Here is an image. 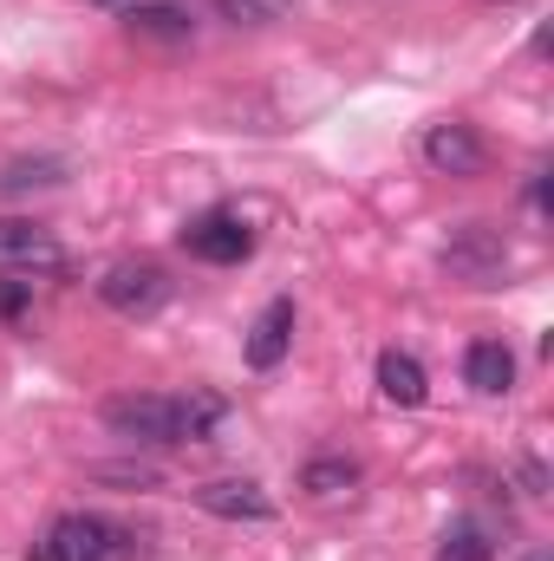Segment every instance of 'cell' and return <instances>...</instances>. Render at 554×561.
Instances as JSON below:
<instances>
[{
    "label": "cell",
    "instance_id": "15",
    "mask_svg": "<svg viewBox=\"0 0 554 561\" xmlns=\"http://www.w3.org/2000/svg\"><path fill=\"white\" fill-rule=\"evenodd\" d=\"M489 536H483V523H450L443 529V542H437V561H489Z\"/></svg>",
    "mask_w": 554,
    "mask_h": 561
},
{
    "label": "cell",
    "instance_id": "10",
    "mask_svg": "<svg viewBox=\"0 0 554 561\" xmlns=\"http://www.w3.org/2000/svg\"><path fill=\"white\" fill-rule=\"evenodd\" d=\"M463 379H470V392L503 399V392L516 386V353H509L503 340H476V346L463 353Z\"/></svg>",
    "mask_w": 554,
    "mask_h": 561
},
{
    "label": "cell",
    "instance_id": "4",
    "mask_svg": "<svg viewBox=\"0 0 554 561\" xmlns=\"http://www.w3.org/2000/svg\"><path fill=\"white\" fill-rule=\"evenodd\" d=\"M59 268H66V249L53 229L0 216V275H59Z\"/></svg>",
    "mask_w": 554,
    "mask_h": 561
},
{
    "label": "cell",
    "instance_id": "6",
    "mask_svg": "<svg viewBox=\"0 0 554 561\" xmlns=\"http://www.w3.org/2000/svg\"><path fill=\"white\" fill-rule=\"evenodd\" d=\"M424 163H430L437 176H483L489 150H483V138H476V125L443 118V125H430V131H424Z\"/></svg>",
    "mask_w": 554,
    "mask_h": 561
},
{
    "label": "cell",
    "instance_id": "8",
    "mask_svg": "<svg viewBox=\"0 0 554 561\" xmlns=\"http://www.w3.org/2000/svg\"><path fill=\"white\" fill-rule=\"evenodd\" d=\"M287 346H293V300H268L262 320L249 327V366L275 373L280 359H287Z\"/></svg>",
    "mask_w": 554,
    "mask_h": 561
},
{
    "label": "cell",
    "instance_id": "12",
    "mask_svg": "<svg viewBox=\"0 0 554 561\" xmlns=\"http://www.w3.org/2000/svg\"><path fill=\"white\" fill-rule=\"evenodd\" d=\"M379 392L392 399V405H405V412H417L424 399H430V379H424V366H417L412 353H379Z\"/></svg>",
    "mask_w": 554,
    "mask_h": 561
},
{
    "label": "cell",
    "instance_id": "11",
    "mask_svg": "<svg viewBox=\"0 0 554 561\" xmlns=\"http://www.w3.org/2000/svg\"><path fill=\"white\" fill-rule=\"evenodd\" d=\"M189 7H176V0H131L125 7V33H138V39H189Z\"/></svg>",
    "mask_w": 554,
    "mask_h": 561
},
{
    "label": "cell",
    "instance_id": "14",
    "mask_svg": "<svg viewBox=\"0 0 554 561\" xmlns=\"http://www.w3.org/2000/svg\"><path fill=\"white\" fill-rule=\"evenodd\" d=\"M359 483V463L353 457H313L307 470H300V490L307 496H346Z\"/></svg>",
    "mask_w": 554,
    "mask_h": 561
},
{
    "label": "cell",
    "instance_id": "7",
    "mask_svg": "<svg viewBox=\"0 0 554 561\" xmlns=\"http://www.w3.org/2000/svg\"><path fill=\"white\" fill-rule=\"evenodd\" d=\"M196 503H203L209 516H222V523H268V516H275V496H268L262 483H249V477L203 483V490H196Z\"/></svg>",
    "mask_w": 554,
    "mask_h": 561
},
{
    "label": "cell",
    "instance_id": "5",
    "mask_svg": "<svg viewBox=\"0 0 554 561\" xmlns=\"http://www.w3.org/2000/svg\"><path fill=\"white\" fill-rule=\"evenodd\" d=\"M112 556H118V529L105 516H59L33 561H112Z\"/></svg>",
    "mask_w": 554,
    "mask_h": 561
},
{
    "label": "cell",
    "instance_id": "3",
    "mask_svg": "<svg viewBox=\"0 0 554 561\" xmlns=\"http://www.w3.org/2000/svg\"><path fill=\"white\" fill-rule=\"evenodd\" d=\"M183 249H189L196 262L235 268V262H249V255H255V229H249L235 209H209V216H196V222L183 229Z\"/></svg>",
    "mask_w": 554,
    "mask_h": 561
},
{
    "label": "cell",
    "instance_id": "9",
    "mask_svg": "<svg viewBox=\"0 0 554 561\" xmlns=\"http://www.w3.org/2000/svg\"><path fill=\"white\" fill-rule=\"evenodd\" d=\"M443 262H450L457 275H470V280H496V275H503V236H496L489 222H470V229H463V242H450V249H443Z\"/></svg>",
    "mask_w": 554,
    "mask_h": 561
},
{
    "label": "cell",
    "instance_id": "1",
    "mask_svg": "<svg viewBox=\"0 0 554 561\" xmlns=\"http://www.w3.org/2000/svg\"><path fill=\"white\" fill-rule=\"evenodd\" d=\"M229 419V399L216 392H183V399H163V392H125V399H105V424L131 444H209Z\"/></svg>",
    "mask_w": 554,
    "mask_h": 561
},
{
    "label": "cell",
    "instance_id": "13",
    "mask_svg": "<svg viewBox=\"0 0 554 561\" xmlns=\"http://www.w3.org/2000/svg\"><path fill=\"white\" fill-rule=\"evenodd\" d=\"M53 183H66L59 157H20L0 170V196H26V190H53Z\"/></svg>",
    "mask_w": 554,
    "mask_h": 561
},
{
    "label": "cell",
    "instance_id": "18",
    "mask_svg": "<svg viewBox=\"0 0 554 561\" xmlns=\"http://www.w3.org/2000/svg\"><path fill=\"white\" fill-rule=\"evenodd\" d=\"M99 7H125V0H99Z\"/></svg>",
    "mask_w": 554,
    "mask_h": 561
},
{
    "label": "cell",
    "instance_id": "16",
    "mask_svg": "<svg viewBox=\"0 0 554 561\" xmlns=\"http://www.w3.org/2000/svg\"><path fill=\"white\" fill-rule=\"evenodd\" d=\"M216 13L229 26H275V20H287V0H216Z\"/></svg>",
    "mask_w": 554,
    "mask_h": 561
},
{
    "label": "cell",
    "instance_id": "17",
    "mask_svg": "<svg viewBox=\"0 0 554 561\" xmlns=\"http://www.w3.org/2000/svg\"><path fill=\"white\" fill-rule=\"evenodd\" d=\"M33 307V280H0V320H20Z\"/></svg>",
    "mask_w": 554,
    "mask_h": 561
},
{
    "label": "cell",
    "instance_id": "2",
    "mask_svg": "<svg viewBox=\"0 0 554 561\" xmlns=\"http://www.w3.org/2000/svg\"><path fill=\"white\" fill-rule=\"evenodd\" d=\"M99 300L125 320H150L170 300V268L163 262H112L105 280H99Z\"/></svg>",
    "mask_w": 554,
    "mask_h": 561
}]
</instances>
